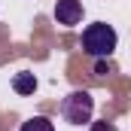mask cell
<instances>
[{
    "label": "cell",
    "mask_w": 131,
    "mask_h": 131,
    "mask_svg": "<svg viewBox=\"0 0 131 131\" xmlns=\"http://www.w3.org/2000/svg\"><path fill=\"white\" fill-rule=\"evenodd\" d=\"M116 46H119V34L107 21H95L82 31V52L89 58H110Z\"/></svg>",
    "instance_id": "1"
},
{
    "label": "cell",
    "mask_w": 131,
    "mask_h": 131,
    "mask_svg": "<svg viewBox=\"0 0 131 131\" xmlns=\"http://www.w3.org/2000/svg\"><path fill=\"white\" fill-rule=\"evenodd\" d=\"M58 113H61V119H64L67 125H85L95 116V98L85 89H73V92H67L64 98H61Z\"/></svg>",
    "instance_id": "2"
},
{
    "label": "cell",
    "mask_w": 131,
    "mask_h": 131,
    "mask_svg": "<svg viewBox=\"0 0 131 131\" xmlns=\"http://www.w3.org/2000/svg\"><path fill=\"white\" fill-rule=\"evenodd\" d=\"M55 21L64 28L79 25L82 21V0H58L55 3Z\"/></svg>",
    "instance_id": "3"
},
{
    "label": "cell",
    "mask_w": 131,
    "mask_h": 131,
    "mask_svg": "<svg viewBox=\"0 0 131 131\" xmlns=\"http://www.w3.org/2000/svg\"><path fill=\"white\" fill-rule=\"evenodd\" d=\"M12 92H15V95H25V98L34 95V92H37V76H34L31 70H18V73L12 76Z\"/></svg>",
    "instance_id": "4"
},
{
    "label": "cell",
    "mask_w": 131,
    "mask_h": 131,
    "mask_svg": "<svg viewBox=\"0 0 131 131\" xmlns=\"http://www.w3.org/2000/svg\"><path fill=\"white\" fill-rule=\"evenodd\" d=\"M18 131H55V125H52V119H46V116H31L28 122H21Z\"/></svg>",
    "instance_id": "5"
},
{
    "label": "cell",
    "mask_w": 131,
    "mask_h": 131,
    "mask_svg": "<svg viewBox=\"0 0 131 131\" xmlns=\"http://www.w3.org/2000/svg\"><path fill=\"white\" fill-rule=\"evenodd\" d=\"M92 61H95V76H98V79L113 76V73H116V64H113L110 58H92Z\"/></svg>",
    "instance_id": "6"
},
{
    "label": "cell",
    "mask_w": 131,
    "mask_h": 131,
    "mask_svg": "<svg viewBox=\"0 0 131 131\" xmlns=\"http://www.w3.org/2000/svg\"><path fill=\"white\" fill-rule=\"evenodd\" d=\"M92 131H119V128H116L113 122H107V119H104V122H92Z\"/></svg>",
    "instance_id": "7"
}]
</instances>
